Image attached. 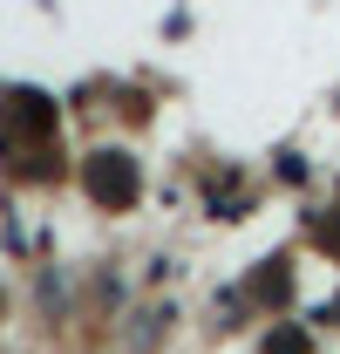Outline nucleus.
<instances>
[{"instance_id": "nucleus-1", "label": "nucleus", "mask_w": 340, "mask_h": 354, "mask_svg": "<svg viewBox=\"0 0 340 354\" xmlns=\"http://www.w3.org/2000/svg\"><path fill=\"white\" fill-rule=\"evenodd\" d=\"M88 191L102 205H129L136 198V164L129 157H88Z\"/></svg>"}, {"instance_id": "nucleus-3", "label": "nucleus", "mask_w": 340, "mask_h": 354, "mask_svg": "<svg viewBox=\"0 0 340 354\" xmlns=\"http://www.w3.org/2000/svg\"><path fill=\"white\" fill-rule=\"evenodd\" d=\"M313 239H320V252H334V259H340V212L313 218Z\"/></svg>"}, {"instance_id": "nucleus-2", "label": "nucleus", "mask_w": 340, "mask_h": 354, "mask_svg": "<svg viewBox=\"0 0 340 354\" xmlns=\"http://www.w3.org/2000/svg\"><path fill=\"white\" fill-rule=\"evenodd\" d=\"M313 341H306V327H272L265 334V354H306Z\"/></svg>"}, {"instance_id": "nucleus-4", "label": "nucleus", "mask_w": 340, "mask_h": 354, "mask_svg": "<svg viewBox=\"0 0 340 354\" xmlns=\"http://www.w3.org/2000/svg\"><path fill=\"white\" fill-rule=\"evenodd\" d=\"M327 320H340V300H334V307H327Z\"/></svg>"}]
</instances>
